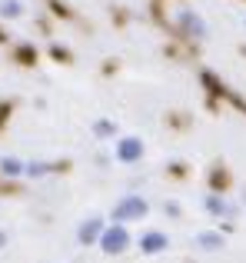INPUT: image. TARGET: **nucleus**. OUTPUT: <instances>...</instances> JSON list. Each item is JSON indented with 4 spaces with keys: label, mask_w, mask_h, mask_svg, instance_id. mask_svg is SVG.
<instances>
[{
    "label": "nucleus",
    "mask_w": 246,
    "mask_h": 263,
    "mask_svg": "<svg viewBox=\"0 0 246 263\" xmlns=\"http://www.w3.org/2000/svg\"><path fill=\"white\" fill-rule=\"evenodd\" d=\"M130 247V233L123 230V227H110V230H104V237H100V250L104 253H123Z\"/></svg>",
    "instance_id": "nucleus-1"
},
{
    "label": "nucleus",
    "mask_w": 246,
    "mask_h": 263,
    "mask_svg": "<svg viewBox=\"0 0 246 263\" xmlns=\"http://www.w3.org/2000/svg\"><path fill=\"white\" fill-rule=\"evenodd\" d=\"M140 217H147V200L140 197H123L113 206V220H140Z\"/></svg>",
    "instance_id": "nucleus-2"
},
{
    "label": "nucleus",
    "mask_w": 246,
    "mask_h": 263,
    "mask_svg": "<svg viewBox=\"0 0 246 263\" xmlns=\"http://www.w3.org/2000/svg\"><path fill=\"white\" fill-rule=\"evenodd\" d=\"M140 154H143V143L136 140V137H127V140H120V143H117V157H120L123 163L140 160Z\"/></svg>",
    "instance_id": "nucleus-3"
},
{
    "label": "nucleus",
    "mask_w": 246,
    "mask_h": 263,
    "mask_svg": "<svg viewBox=\"0 0 246 263\" xmlns=\"http://www.w3.org/2000/svg\"><path fill=\"white\" fill-rule=\"evenodd\" d=\"M180 24H183V30L193 33V37H203V33H207V24H203L196 13H190V10H183V13H180Z\"/></svg>",
    "instance_id": "nucleus-4"
},
{
    "label": "nucleus",
    "mask_w": 246,
    "mask_h": 263,
    "mask_svg": "<svg viewBox=\"0 0 246 263\" xmlns=\"http://www.w3.org/2000/svg\"><path fill=\"white\" fill-rule=\"evenodd\" d=\"M100 230H104V223H100V220H87V223L80 227V233H77V237H80V243H90V240L104 237Z\"/></svg>",
    "instance_id": "nucleus-5"
},
{
    "label": "nucleus",
    "mask_w": 246,
    "mask_h": 263,
    "mask_svg": "<svg viewBox=\"0 0 246 263\" xmlns=\"http://www.w3.org/2000/svg\"><path fill=\"white\" fill-rule=\"evenodd\" d=\"M140 247H143L147 253H160L163 247H167V237H163V233H147V237L140 240Z\"/></svg>",
    "instance_id": "nucleus-6"
},
{
    "label": "nucleus",
    "mask_w": 246,
    "mask_h": 263,
    "mask_svg": "<svg viewBox=\"0 0 246 263\" xmlns=\"http://www.w3.org/2000/svg\"><path fill=\"white\" fill-rule=\"evenodd\" d=\"M196 243H200L203 250H216V247H223V237H220V233H200Z\"/></svg>",
    "instance_id": "nucleus-7"
},
{
    "label": "nucleus",
    "mask_w": 246,
    "mask_h": 263,
    "mask_svg": "<svg viewBox=\"0 0 246 263\" xmlns=\"http://www.w3.org/2000/svg\"><path fill=\"white\" fill-rule=\"evenodd\" d=\"M207 210L210 213H227V217H230V213H233V206H230L227 200H220V197H207Z\"/></svg>",
    "instance_id": "nucleus-8"
},
{
    "label": "nucleus",
    "mask_w": 246,
    "mask_h": 263,
    "mask_svg": "<svg viewBox=\"0 0 246 263\" xmlns=\"http://www.w3.org/2000/svg\"><path fill=\"white\" fill-rule=\"evenodd\" d=\"M0 17H20V4L17 0H4L0 4Z\"/></svg>",
    "instance_id": "nucleus-9"
},
{
    "label": "nucleus",
    "mask_w": 246,
    "mask_h": 263,
    "mask_svg": "<svg viewBox=\"0 0 246 263\" xmlns=\"http://www.w3.org/2000/svg\"><path fill=\"white\" fill-rule=\"evenodd\" d=\"M0 170H4L7 177H17V174H20V170H24V167H20L17 160H4V163H0Z\"/></svg>",
    "instance_id": "nucleus-10"
},
{
    "label": "nucleus",
    "mask_w": 246,
    "mask_h": 263,
    "mask_svg": "<svg viewBox=\"0 0 246 263\" xmlns=\"http://www.w3.org/2000/svg\"><path fill=\"white\" fill-rule=\"evenodd\" d=\"M33 177H40V174H47V163H33V167H27Z\"/></svg>",
    "instance_id": "nucleus-11"
},
{
    "label": "nucleus",
    "mask_w": 246,
    "mask_h": 263,
    "mask_svg": "<svg viewBox=\"0 0 246 263\" xmlns=\"http://www.w3.org/2000/svg\"><path fill=\"white\" fill-rule=\"evenodd\" d=\"M4 243H7V237H4V233H0V247H4Z\"/></svg>",
    "instance_id": "nucleus-12"
}]
</instances>
